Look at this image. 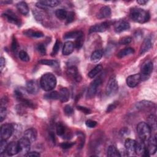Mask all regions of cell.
<instances>
[{"label":"cell","mask_w":157,"mask_h":157,"mask_svg":"<svg viewBox=\"0 0 157 157\" xmlns=\"http://www.w3.org/2000/svg\"><path fill=\"white\" fill-rule=\"evenodd\" d=\"M131 19L137 23L144 24L149 21L150 16L148 11L140 8H133L130 11Z\"/></svg>","instance_id":"obj_1"},{"label":"cell","mask_w":157,"mask_h":157,"mask_svg":"<svg viewBox=\"0 0 157 157\" xmlns=\"http://www.w3.org/2000/svg\"><path fill=\"white\" fill-rule=\"evenodd\" d=\"M56 77L52 73H46L41 78L40 85L41 88L46 92L52 90L56 87Z\"/></svg>","instance_id":"obj_2"},{"label":"cell","mask_w":157,"mask_h":157,"mask_svg":"<svg viewBox=\"0 0 157 157\" xmlns=\"http://www.w3.org/2000/svg\"><path fill=\"white\" fill-rule=\"evenodd\" d=\"M137 131L141 142L145 144H147L151 137V129L147 123L140 122L137 126Z\"/></svg>","instance_id":"obj_3"},{"label":"cell","mask_w":157,"mask_h":157,"mask_svg":"<svg viewBox=\"0 0 157 157\" xmlns=\"http://www.w3.org/2000/svg\"><path fill=\"white\" fill-rule=\"evenodd\" d=\"M118 90V82L114 76H112L110 78L106 88V92L108 96H114L115 95Z\"/></svg>","instance_id":"obj_4"},{"label":"cell","mask_w":157,"mask_h":157,"mask_svg":"<svg viewBox=\"0 0 157 157\" xmlns=\"http://www.w3.org/2000/svg\"><path fill=\"white\" fill-rule=\"evenodd\" d=\"M102 84V80L100 78H98L93 80L90 85L87 93V99H91L93 97L95 96L96 95L98 88Z\"/></svg>","instance_id":"obj_5"},{"label":"cell","mask_w":157,"mask_h":157,"mask_svg":"<svg viewBox=\"0 0 157 157\" xmlns=\"http://www.w3.org/2000/svg\"><path fill=\"white\" fill-rule=\"evenodd\" d=\"M14 126L11 124H4L1 127V137L2 139L8 140L13 134Z\"/></svg>","instance_id":"obj_6"},{"label":"cell","mask_w":157,"mask_h":157,"mask_svg":"<svg viewBox=\"0 0 157 157\" xmlns=\"http://www.w3.org/2000/svg\"><path fill=\"white\" fill-rule=\"evenodd\" d=\"M136 108L142 112H149L152 110L155 107V105L153 103L149 101H141L137 103L136 105Z\"/></svg>","instance_id":"obj_7"},{"label":"cell","mask_w":157,"mask_h":157,"mask_svg":"<svg viewBox=\"0 0 157 157\" xmlns=\"http://www.w3.org/2000/svg\"><path fill=\"white\" fill-rule=\"evenodd\" d=\"M19 148V153L24 154V155L30 151L31 147V142L25 137H24L18 141Z\"/></svg>","instance_id":"obj_8"},{"label":"cell","mask_w":157,"mask_h":157,"mask_svg":"<svg viewBox=\"0 0 157 157\" xmlns=\"http://www.w3.org/2000/svg\"><path fill=\"white\" fill-rule=\"evenodd\" d=\"M142 76L140 74H135L128 76L126 78L127 85L131 88L136 87L141 81Z\"/></svg>","instance_id":"obj_9"},{"label":"cell","mask_w":157,"mask_h":157,"mask_svg":"<svg viewBox=\"0 0 157 157\" xmlns=\"http://www.w3.org/2000/svg\"><path fill=\"white\" fill-rule=\"evenodd\" d=\"M60 2L58 0H46V1H40L36 3V6L39 9H44L47 7L54 8L59 5Z\"/></svg>","instance_id":"obj_10"},{"label":"cell","mask_w":157,"mask_h":157,"mask_svg":"<svg viewBox=\"0 0 157 157\" xmlns=\"http://www.w3.org/2000/svg\"><path fill=\"white\" fill-rule=\"evenodd\" d=\"M109 27V24L107 22H103L101 24H96L95 25L92 26L90 30L89 33H98V32H104L106 31Z\"/></svg>","instance_id":"obj_11"},{"label":"cell","mask_w":157,"mask_h":157,"mask_svg":"<svg viewBox=\"0 0 157 157\" xmlns=\"http://www.w3.org/2000/svg\"><path fill=\"white\" fill-rule=\"evenodd\" d=\"M26 89L29 93L34 95L39 92V87L36 80H30L27 83Z\"/></svg>","instance_id":"obj_12"},{"label":"cell","mask_w":157,"mask_h":157,"mask_svg":"<svg viewBox=\"0 0 157 157\" xmlns=\"http://www.w3.org/2000/svg\"><path fill=\"white\" fill-rule=\"evenodd\" d=\"M3 16L6 19V20L11 24L20 26L21 24V20L12 12L8 11L6 13L3 14Z\"/></svg>","instance_id":"obj_13"},{"label":"cell","mask_w":157,"mask_h":157,"mask_svg":"<svg viewBox=\"0 0 157 157\" xmlns=\"http://www.w3.org/2000/svg\"><path fill=\"white\" fill-rule=\"evenodd\" d=\"M150 155H153L156 151V136L151 137L147 142V146H146Z\"/></svg>","instance_id":"obj_14"},{"label":"cell","mask_w":157,"mask_h":157,"mask_svg":"<svg viewBox=\"0 0 157 157\" xmlns=\"http://www.w3.org/2000/svg\"><path fill=\"white\" fill-rule=\"evenodd\" d=\"M130 28V25L126 21H120L117 22L114 27V29L116 33H121Z\"/></svg>","instance_id":"obj_15"},{"label":"cell","mask_w":157,"mask_h":157,"mask_svg":"<svg viewBox=\"0 0 157 157\" xmlns=\"http://www.w3.org/2000/svg\"><path fill=\"white\" fill-rule=\"evenodd\" d=\"M6 152L9 156H14L19 153V148L18 142H11L9 144H8Z\"/></svg>","instance_id":"obj_16"},{"label":"cell","mask_w":157,"mask_h":157,"mask_svg":"<svg viewBox=\"0 0 157 157\" xmlns=\"http://www.w3.org/2000/svg\"><path fill=\"white\" fill-rule=\"evenodd\" d=\"M153 68V63L151 62H150V61L147 62L142 66L141 73L144 76H149L152 73Z\"/></svg>","instance_id":"obj_17"},{"label":"cell","mask_w":157,"mask_h":157,"mask_svg":"<svg viewBox=\"0 0 157 157\" xmlns=\"http://www.w3.org/2000/svg\"><path fill=\"white\" fill-rule=\"evenodd\" d=\"M67 73L69 76L74 78L76 81L80 82L81 80L82 77L79 74L77 69L75 66H70L67 70Z\"/></svg>","instance_id":"obj_18"},{"label":"cell","mask_w":157,"mask_h":157,"mask_svg":"<svg viewBox=\"0 0 157 157\" xmlns=\"http://www.w3.org/2000/svg\"><path fill=\"white\" fill-rule=\"evenodd\" d=\"M136 144L137 142L131 139H127L125 142V146L126 150L131 153H135Z\"/></svg>","instance_id":"obj_19"},{"label":"cell","mask_w":157,"mask_h":157,"mask_svg":"<svg viewBox=\"0 0 157 157\" xmlns=\"http://www.w3.org/2000/svg\"><path fill=\"white\" fill-rule=\"evenodd\" d=\"M24 137L27 138L31 142H35L37 139V132L33 128L28 129L25 131Z\"/></svg>","instance_id":"obj_20"},{"label":"cell","mask_w":157,"mask_h":157,"mask_svg":"<svg viewBox=\"0 0 157 157\" xmlns=\"http://www.w3.org/2000/svg\"><path fill=\"white\" fill-rule=\"evenodd\" d=\"M111 15V9L109 6L102 7L98 14V17L99 19H105L109 17Z\"/></svg>","instance_id":"obj_21"},{"label":"cell","mask_w":157,"mask_h":157,"mask_svg":"<svg viewBox=\"0 0 157 157\" xmlns=\"http://www.w3.org/2000/svg\"><path fill=\"white\" fill-rule=\"evenodd\" d=\"M74 49V44L71 41L66 42L63 49V55H69L73 53Z\"/></svg>","instance_id":"obj_22"},{"label":"cell","mask_w":157,"mask_h":157,"mask_svg":"<svg viewBox=\"0 0 157 157\" xmlns=\"http://www.w3.org/2000/svg\"><path fill=\"white\" fill-rule=\"evenodd\" d=\"M59 99L62 103H66L69 99V92L66 88H62L59 92Z\"/></svg>","instance_id":"obj_23"},{"label":"cell","mask_w":157,"mask_h":157,"mask_svg":"<svg viewBox=\"0 0 157 157\" xmlns=\"http://www.w3.org/2000/svg\"><path fill=\"white\" fill-rule=\"evenodd\" d=\"M152 46V43L150 39L149 38H147L145 39L141 47H140V54H143L144 53H145L146 52H147Z\"/></svg>","instance_id":"obj_24"},{"label":"cell","mask_w":157,"mask_h":157,"mask_svg":"<svg viewBox=\"0 0 157 157\" xmlns=\"http://www.w3.org/2000/svg\"><path fill=\"white\" fill-rule=\"evenodd\" d=\"M17 8L19 10V11L23 15L26 16L29 13V8L28 5L24 2H21L19 3L17 5Z\"/></svg>","instance_id":"obj_25"},{"label":"cell","mask_w":157,"mask_h":157,"mask_svg":"<svg viewBox=\"0 0 157 157\" xmlns=\"http://www.w3.org/2000/svg\"><path fill=\"white\" fill-rule=\"evenodd\" d=\"M134 53V50L133 48L128 47L124 49L121 50H120L118 54H117V57L119 58H124L128 55L133 54Z\"/></svg>","instance_id":"obj_26"},{"label":"cell","mask_w":157,"mask_h":157,"mask_svg":"<svg viewBox=\"0 0 157 157\" xmlns=\"http://www.w3.org/2000/svg\"><path fill=\"white\" fill-rule=\"evenodd\" d=\"M107 152V155L109 157H120L121 156L118 150L114 145L109 146Z\"/></svg>","instance_id":"obj_27"},{"label":"cell","mask_w":157,"mask_h":157,"mask_svg":"<svg viewBox=\"0 0 157 157\" xmlns=\"http://www.w3.org/2000/svg\"><path fill=\"white\" fill-rule=\"evenodd\" d=\"M24 34L30 37H33V38H43L44 36V35L41 32H34L31 30H28L24 32Z\"/></svg>","instance_id":"obj_28"},{"label":"cell","mask_w":157,"mask_h":157,"mask_svg":"<svg viewBox=\"0 0 157 157\" xmlns=\"http://www.w3.org/2000/svg\"><path fill=\"white\" fill-rule=\"evenodd\" d=\"M102 69H103V66L101 65H98L88 73V76L91 79L94 78L102 71Z\"/></svg>","instance_id":"obj_29"},{"label":"cell","mask_w":157,"mask_h":157,"mask_svg":"<svg viewBox=\"0 0 157 157\" xmlns=\"http://www.w3.org/2000/svg\"><path fill=\"white\" fill-rule=\"evenodd\" d=\"M148 125L150 126L151 130H156V117L153 115H150L148 117Z\"/></svg>","instance_id":"obj_30"},{"label":"cell","mask_w":157,"mask_h":157,"mask_svg":"<svg viewBox=\"0 0 157 157\" xmlns=\"http://www.w3.org/2000/svg\"><path fill=\"white\" fill-rule=\"evenodd\" d=\"M55 16L58 19H60L61 21H63V20L66 19V17L68 16V13L65 9H57L55 11Z\"/></svg>","instance_id":"obj_31"},{"label":"cell","mask_w":157,"mask_h":157,"mask_svg":"<svg viewBox=\"0 0 157 157\" xmlns=\"http://www.w3.org/2000/svg\"><path fill=\"white\" fill-rule=\"evenodd\" d=\"M82 33V32L80 31H75V32H71L69 33H66L63 38L65 39H76L79 35H80Z\"/></svg>","instance_id":"obj_32"},{"label":"cell","mask_w":157,"mask_h":157,"mask_svg":"<svg viewBox=\"0 0 157 157\" xmlns=\"http://www.w3.org/2000/svg\"><path fill=\"white\" fill-rule=\"evenodd\" d=\"M39 63L41 65H47L55 68H58L59 66V63L58 62L55 60H40Z\"/></svg>","instance_id":"obj_33"},{"label":"cell","mask_w":157,"mask_h":157,"mask_svg":"<svg viewBox=\"0 0 157 157\" xmlns=\"http://www.w3.org/2000/svg\"><path fill=\"white\" fill-rule=\"evenodd\" d=\"M102 57L103 52L101 50H95L91 55V60L93 62H97L101 59Z\"/></svg>","instance_id":"obj_34"},{"label":"cell","mask_w":157,"mask_h":157,"mask_svg":"<svg viewBox=\"0 0 157 157\" xmlns=\"http://www.w3.org/2000/svg\"><path fill=\"white\" fill-rule=\"evenodd\" d=\"M56 131L58 136H63L65 133L66 128L62 122H58L56 125Z\"/></svg>","instance_id":"obj_35"},{"label":"cell","mask_w":157,"mask_h":157,"mask_svg":"<svg viewBox=\"0 0 157 157\" xmlns=\"http://www.w3.org/2000/svg\"><path fill=\"white\" fill-rule=\"evenodd\" d=\"M44 98H46L47 99H52V100L58 99H59V93L56 91L52 92L49 93L45 95Z\"/></svg>","instance_id":"obj_36"},{"label":"cell","mask_w":157,"mask_h":157,"mask_svg":"<svg viewBox=\"0 0 157 157\" xmlns=\"http://www.w3.org/2000/svg\"><path fill=\"white\" fill-rule=\"evenodd\" d=\"M84 43V33H82L80 35H79L76 39V42L74 44V46L77 49H80L83 45Z\"/></svg>","instance_id":"obj_37"},{"label":"cell","mask_w":157,"mask_h":157,"mask_svg":"<svg viewBox=\"0 0 157 157\" xmlns=\"http://www.w3.org/2000/svg\"><path fill=\"white\" fill-rule=\"evenodd\" d=\"M8 144L6 142V140L2 139L1 142H0V153L3 154L6 151Z\"/></svg>","instance_id":"obj_38"},{"label":"cell","mask_w":157,"mask_h":157,"mask_svg":"<svg viewBox=\"0 0 157 157\" xmlns=\"http://www.w3.org/2000/svg\"><path fill=\"white\" fill-rule=\"evenodd\" d=\"M19 58L22 61H23L24 62H28L30 60L28 54L25 51H24V50H22L20 52Z\"/></svg>","instance_id":"obj_39"},{"label":"cell","mask_w":157,"mask_h":157,"mask_svg":"<svg viewBox=\"0 0 157 157\" xmlns=\"http://www.w3.org/2000/svg\"><path fill=\"white\" fill-rule=\"evenodd\" d=\"M26 106L23 105L22 104H19L17 106H16V112L18 114L21 115H22L24 114H25V113L26 112Z\"/></svg>","instance_id":"obj_40"},{"label":"cell","mask_w":157,"mask_h":157,"mask_svg":"<svg viewBox=\"0 0 157 157\" xmlns=\"http://www.w3.org/2000/svg\"><path fill=\"white\" fill-rule=\"evenodd\" d=\"M7 114L6 106H1V109H0V121L2 122L6 118Z\"/></svg>","instance_id":"obj_41"},{"label":"cell","mask_w":157,"mask_h":157,"mask_svg":"<svg viewBox=\"0 0 157 157\" xmlns=\"http://www.w3.org/2000/svg\"><path fill=\"white\" fill-rule=\"evenodd\" d=\"M60 46H61V43L58 39H57L55 42V44L54 47H53V50L52 52V54L53 56L55 55L58 52L60 48Z\"/></svg>","instance_id":"obj_42"},{"label":"cell","mask_w":157,"mask_h":157,"mask_svg":"<svg viewBox=\"0 0 157 157\" xmlns=\"http://www.w3.org/2000/svg\"><path fill=\"white\" fill-rule=\"evenodd\" d=\"M132 41V38L129 36H126V37H123V38H121L120 41H119V44L121 45H126L129 44Z\"/></svg>","instance_id":"obj_43"},{"label":"cell","mask_w":157,"mask_h":157,"mask_svg":"<svg viewBox=\"0 0 157 157\" xmlns=\"http://www.w3.org/2000/svg\"><path fill=\"white\" fill-rule=\"evenodd\" d=\"M37 50L43 55H44L46 54V47L43 44H39L37 46Z\"/></svg>","instance_id":"obj_44"},{"label":"cell","mask_w":157,"mask_h":157,"mask_svg":"<svg viewBox=\"0 0 157 157\" xmlns=\"http://www.w3.org/2000/svg\"><path fill=\"white\" fill-rule=\"evenodd\" d=\"M64 112L67 116H71L73 114V109L69 105H66L64 107Z\"/></svg>","instance_id":"obj_45"},{"label":"cell","mask_w":157,"mask_h":157,"mask_svg":"<svg viewBox=\"0 0 157 157\" xmlns=\"http://www.w3.org/2000/svg\"><path fill=\"white\" fill-rule=\"evenodd\" d=\"M74 144L75 142H63L60 144V146L63 149H68L71 148Z\"/></svg>","instance_id":"obj_46"},{"label":"cell","mask_w":157,"mask_h":157,"mask_svg":"<svg viewBox=\"0 0 157 157\" xmlns=\"http://www.w3.org/2000/svg\"><path fill=\"white\" fill-rule=\"evenodd\" d=\"M86 126L90 128H93L94 127H95L97 125V122L94 121V120H88L86 121L85 122Z\"/></svg>","instance_id":"obj_47"},{"label":"cell","mask_w":157,"mask_h":157,"mask_svg":"<svg viewBox=\"0 0 157 157\" xmlns=\"http://www.w3.org/2000/svg\"><path fill=\"white\" fill-rule=\"evenodd\" d=\"M74 13L73 12H70L69 13H68V16L66 17V21H67V24H69L71 23L72 22L74 21Z\"/></svg>","instance_id":"obj_48"},{"label":"cell","mask_w":157,"mask_h":157,"mask_svg":"<svg viewBox=\"0 0 157 157\" xmlns=\"http://www.w3.org/2000/svg\"><path fill=\"white\" fill-rule=\"evenodd\" d=\"M77 109H78V110H80V111L84 112L85 114H90L92 112V111H91V110L90 109H88L87 107H85L78 106Z\"/></svg>","instance_id":"obj_49"},{"label":"cell","mask_w":157,"mask_h":157,"mask_svg":"<svg viewBox=\"0 0 157 157\" xmlns=\"http://www.w3.org/2000/svg\"><path fill=\"white\" fill-rule=\"evenodd\" d=\"M17 40L15 38H13V42H12V46H11V49H12V50L13 52H16L17 49V47H18V45H17Z\"/></svg>","instance_id":"obj_50"},{"label":"cell","mask_w":157,"mask_h":157,"mask_svg":"<svg viewBox=\"0 0 157 157\" xmlns=\"http://www.w3.org/2000/svg\"><path fill=\"white\" fill-rule=\"evenodd\" d=\"M25 156H40V153L37 151H32L28 152L25 155Z\"/></svg>","instance_id":"obj_51"},{"label":"cell","mask_w":157,"mask_h":157,"mask_svg":"<svg viewBox=\"0 0 157 157\" xmlns=\"http://www.w3.org/2000/svg\"><path fill=\"white\" fill-rule=\"evenodd\" d=\"M117 107V104H115V103H113V104H110L107 108V110H106V112H112L113 110H114Z\"/></svg>","instance_id":"obj_52"},{"label":"cell","mask_w":157,"mask_h":157,"mask_svg":"<svg viewBox=\"0 0 157 157\" xmlns=\"http://www.w3.org/2000/svg\"><path fill=\"white\" fill-rule=\"evenodd\" d=\"M5 63H6V61L3 57H2L0 58V67H1V71H2L4 68L5 67Z\"/></svg>","instance_id":"obj_53"},{"label":"cell","mask_w":157,"mask_h":157,"mask_svg":"<svg viewBox=\"0 0 157 157\" xmlns=\"http://www.w3.org/2000/svg\"><path fill=\"white\" fill-rule=\"evenodd\" d=\"M147 2H148L145 1V0H138V1H137V3L140 5H144L147 3Z\"/></svg>","instance_id":"obj_54"}]
</instances>
